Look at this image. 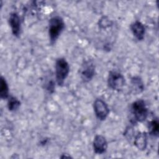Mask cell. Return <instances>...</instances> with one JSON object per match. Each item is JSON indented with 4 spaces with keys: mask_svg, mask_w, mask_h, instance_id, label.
Instances as JSON below:
<instances>
[{
    "mask_svg": "<svg viewBox=\"0 0 159 159\" xmlns=\"http://www.w3.org/2000/svg\"><path fill=\"white\" fill-rule=\"evenodd\" d=\"M148 132L150 135L157 137L158 136V129H159V123L157 119L151 120L148 125Z\"/></svg>",
    "mask_w": 159,
    "mask_h": 159,
    "instance_id": "cell-14",
    "label": "cell"
},
{
    "mask_svg": "<svg viewBox=\"0 0 159 159\" xmlns=\"http://www.w3.org/2000/svg\"><path fill=\"white\" fill-rule=\"evenodd\" d=\"M9 24L11 27L12 34L19 37L21 31V20L20 16L17 12H12L9 17Z\"/></svg>",
    "mask_w": 159,
    "mask_h": 159,
    "instance_id": "cell-7",
    "label": "cell"
},
{
    "mask_svg": "<svg viewBox=\"0 0 159 159\" xmlns=\"http://www.w3.org/2000/svg\"><path fill=\"white\" fill-rule=\"evenodd\" d=\"M134 143L140 150H144L147 146V134L145 132H139L134 137Z\"/></svg>",
    "mask_w": 159,
    "mask_h": 159,
    "instance_id": "cell-10",
    "label": "cell"
},
{
    "mask_svg": "<svg viewBox=\"0 0 159 159\" xmlns=\"http://www.w3.org/2000/svg\"><path fill=\"white\" fill-rule=\"evenodd\" d=\"M131 88L134 93L139 94L144 89V83L139 76H134L131 78Z\"/></svg>",
    "mask_w": 159,
    "mask_h": 159,
    "instance_id": "cell-11",
    "label": "cell"
},
{
    "mask_svg": "<svg viewBox=\"0 0 159 159\" xmlns=\"http://www.w3.org/2000/svg\"><path fill=\"white\" fill-rule=\"evenodd\" d=\"M0 97L2 99H8L9 95V86L6 79L1 76L0 79Z\"/></svg>",
    "mask_w": 159,
    "mask_h": 159,
    "instance_id": "cell-12",
    "label": "cell"
},
{
    "mask_svg": "<svg viewBox=\"0 0 159 159\" xmlns=\"http://www.w3.org/2000/svg\"><path fill=\"white\" fill-rule=\"evenodd\" d=\"M125 84V78L122 73L117 71H111L107 77L108 86L112 90L119 91Z\"/></svg>",
    "mask_w": 159,
    "mask_h": 159,
    "instance_id": "cell-4",
    "label": "cell"
},
{
    "mask_svg": "<svg viewBox=\"0 0 159 159\" xmlns=\"http://www.w3.org/2000/svg\"><path fill=\"white\" fill-rule=\"evenodd\" d=\"M20 106V101L14 96H11L8 98L7 100V108L9 111H17Z\"/></svg>",
    "mask_w": 159,
    "mask_h": 159,
    "instance_id": "cell-13",
    "label": "cell"
},
{
    "mask_svg": "<svg viewBox=\"0 0 159 159\" xmlns=\"http://www.w3.org/2000/svg\"><path fill=\"white\" fill-rule=\"evenodd\" d=\"M55 88V83L53 81H48L46 84V89L50 93H53L54 91Z\"/></svg>",
    "mask_w": 159,
    "mask_h": 159,
    "instance_id": "cell-16",
    "label": "cell"
},
{
    "mask_svg": "<svg viewBox=\"0 0 159 159\" xmlns=\"http://www.w3.org/2000/svg\"><path fill=\"white\" fill-rule=\"evenodd\" d=\"M131 111L136 122H143L148 117V110L143 99H137L134 101L131 106Z\"/></svg>",
    "mask_w": 159,
    "mask_h": 159,
    "instance_id": "cell-3",
    "label": "cell"
},
{
    "mask_svg": "<svg viewBox=\"0 0 159 159\" xmlns=\"http://www.w3.org/2000/svg\"><path fill=\"white\" fill-rule=\"evenodd\" d=\"M95 74V65L92 60L85 61L81 68L80 75L82 80L85 82L90 81Z\"/></svg>",
    "mask_w": 159,
    "mask_h": 159,
    "instance_id": "cell-6",
    "label": "cell"
},
{
    "mask_svg": "<svg viewBox=\"0 0 159 159\" xmlns=\"http://www.w3.org/2000/svg\"><path fill=\"white\" fill-rule=\"evenodd\" d=\"M99 25L100 27L105 28V27H107L109 26V25L110 24V20L108 19H107V17H103L99 21Z\"/></svg>",
    "mask_w": 159,
    "mask_h": 159,
    "instance_id": "cell-15",
    "label": "cell"
},
{
    "mask_svg": "<svg viewBox=\"0 0 159 159\" xmlns=\"http://www.w3.org/2000/svg\"><path fill=\"white\" fill-rule=\"evenodd\" d=\"M130 29L134 36L138 40H142L144 39L145 34V28L144 25L139 20H135L130 25Z\"/></svg>",
    "mask_w": 159,
    "mask_h": 159,
    "instance_id": "cell-9",
    "label": "cell"
},
{
    "mask_svg": "<svg viewBox=\"0 0 159 159\" xmlns=\"http://www.w3.org/2000/svg\"><path fill=\"white\" fill-rule=\"evenodd\" d=\"M65 29L63 19L58 16L52 17L48 23V35L51 44H54Z\"/></svg>",
    "mask_w": 159,
    "mask_h": 159,
    "instance_id": "cell-1",
    "label": "cell"
},
{
    "mask_svg": "<svg viewBox=\"0 0 159 159\" xmlns=\"http://www.w3.org/2000/svg\"><path fill=\"white\" fill-rule=\"evenodd\" d=\"M93 108L96 117L100 120H104L109 114L107 103L101 98H97L94 101Z\"/></svg>",
    "mask_w": 159,
    "mask_h": 159,
    "instance_id": "cell-5",
    "label": "cell"
},
{
    "mask_svg": "<svg viewBox=\"0 0 159 159\" xmlns=\"http://www.w3.org/2000/svg\"><path fill=\"white\" fill-rule=\"evenodd\" d=\"M70 72V65L64 58H59L55 62V76L58 86H62Z\"/></svg>",
    "mask_w": 159,
    "mask_h": 159,
    "instance_id": "cell-2",
    "label": "cell"
},
{
    "mask_svg": "<svg viewBox=\"0 0 159 159\" xmlns=\"http://www.w3.org/2000/svg\"><path fill=\"white\" fill-rule=\"evenodd\" d=\"M94 152L97 154L105 153L107 148V142L106 139L102 135H96L93 142Z\"/></svg>",
    "mask_w": 159,
    "mask_h": 159,
    "instance_id": "cell-8",
    "label": "cell"
}]
</instances>
